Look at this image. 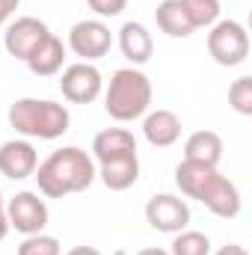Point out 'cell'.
<instances>
[{
	"label": "cell",
	"instance_id": "cell-28",
	"mask_svg": "<svg viewBox=\"0 0 252 255\" xmlns=\"http://www.w3.org/2000/svg\"><path fill=\"white\" fill-rule=\"evenodd\" d=\"M136 255H169L166 250H157V247H148V250H139Z\"/></svg>",
	"mask_w": 252,
	"mask_h": 255
},
{
	"label": "cell",
	"instance_id": "cell-27",
	"mask_svg": "<svg viewBox=\"0 0 252 255\" xmlns=\"http://www.w3.org/2000/svg\"><path fill=\"white\" fill-rule=\"evenodd\" d=\"M9 235V220H6V211H0V241Z\"/></svg>",
	"mask_w": 252,
	"mask_h": 255
},
{
	"label": "cell",
	"instance_id": "cell-5",
	"mask_svg": "<svg viewBox=\"0 0 252 255\" xmlns=\"http://www.w3.org/2000/svg\"><path fill=\"white\" fill-rule=\"evenodd\" d=\"M208 54L214 57L217 65H226V68H235L250 57V33L244 24L226 18V21H217L208 33Z\"/></svg>",
	"mask_w": 252,
	"mask_h": 255
},
{
	"label": "cell",
	"instance_id": "cell-7",
	"mask_svg": "<svg viewBox=\"0 0 252 255\" xmlns=\"http://www.w3.org/2000/svg\"><path fill=\"white\" fill-rule=\"evenodd\" d=\"M48 217H51V211H48L45 199H42L39 193H33V190L15 193V196L9 199V205H6L9 229L21 232L24 238H27V235H39V232H45Z\"/></svg>",
	"mask_w": 252,
	"mask_h": 255
},
{
	"label": "cell",
	"instance_id": "cell-4",
	"mask_svg": "<svg viewBox=\"0 0 252 255\" xmlns=\"http://www.w3.org/2000/svg\"><path fill=\"white\" fill-rule=\"evenodd\" d=\"M151 80L139 68H119L110 77V86L104 92V110L116 122H133L148 113L151 107Z\"/></svg>",
	"mask_w": 252,
	"mask_h": 255
},
{
	"label": "cell",
	"instance_id": "cell-17",
	"mask_svg": "<svg viewBox=\"0 0 252 255\" xmlns=\"http://www.w3.org/2000/svg\"><path fill=\"white\" fill-rule=\"evenodd\" d=\"M27 63V68L36 74V77H51V74H57L60 68H63L65 63V45H63V39H57L54 33L24 60Z\"/></svg>",
	"mask_w": 252,
	"mask_h": 255
},
{
	"label": "cell",
	"instance_id": "cell-26",
	"mask_svg": "<svg viewBox=\"0 0 252 255\" xmlns=\"http://www.w3.org/2000/svg\"><path fill=\"white\" fill-rule=\"evenodd\" d=\"M65 255H101V250H95V247H74Z\"/></svg>",
	"mask_w": 252,
	"mask_h": 255
},
{
	"label": "cell",
	"instance_id": "cell-9",
	"mask_svg": "<svg viewBox=\"0 0 252 255\" xmlns=\"http://www.w3.org/2000/svg\"><path fill=\"white\" fill-rule=\"evenodd\" d=\"M104 89V77L92 63H74L68 65L60 77V92L71 104H92Z\"/></svg>",
	"mask_w": 252,
	"mask_h": 255
},
{
	"label": "cell",
	"instance_id": "cell-18",
	"mask_svg": "<svg viewBox=\"0 0 252 255\" xmlns=\"http://www.w3.org/2000/svg\"><path fill=\"white\" fill-rule=\"evenodd\" d=\"M154 21H157L160 33H166L169 39H187L193 33L187 15L181 9V0H160L154 9Z\"/></svg>",
	"mask_w": 252,
	"mask_h": 255
},
{
	"label": "cell",
	"instance_id": "cell-14",
	"mask_svg": "<svg viewBox=\"0 0 252 255\" xmlns=\"http://www.w3.org/2000/svg\"><path fill=\"white\" fill-rule=\"evenodd\" d=\"M95 175L101 178V184H104L107 190L122 193V190H127V187H133L136 178H139V157H136V154H125V157L98 163V172H95Z\"/></svg>",
	"mask_w": 252,
	"mask_h": 255
},
{
	"label": "cell",
	"instance_id": "cell-24",
	"mask_svg": "<svg viewBox=\"0 0 252 255\" xmlns=\"http://www.w3.org/2000/svg\"><path fill=\"white\" fill-rule=\"evenodd\" d=\"M18 3H21V0H0V27H3V24H6V21L15 15Z\"/></svg>",
	"mask_w": 252,
	"mask_h": 255
},
{
	"label": "cell",
	"instance_id": "cell-22",
	"mask_svg": "<svg viewBox=\"0 0 252 255\" xmlns=\"http://www.w3.org/2000/svg\"><path fill=\"white\" fill-rule=\"evenodd\" d=\"M60 241L57 238H51V235H45V232H39V235H27L24 241H21V247H18V255H60Z\"/></svg>",
	"mask_w": 252,
	"mask_h": 255
},
{
	"label": "cell",
	"instance_id": "cell-6",
	"mask_svg": "<svg viewBox=\"0 0 252 255\" xmlns=\"http://www.w3.org/2000/svg\"><path fill=\"white\" fill-rule=\"evenodd\" d=\"M68 48L74 57H80V63H95L110 54L113 33L101 18H86L68 30Z\"/></svg>",
	"mask_w": 252,
	"mask_h": 255
},
{
	"label": "cell",
	"instance_id": "cell-15",
	"mask_svg": "<svg viewBox=\"0 0 252 255\" xmlns=\"http://www.w3.org/2000/svg\"><path fill=\"white\" fill-rule=\"evenodd\" d=\"M142 133H145V139H148L154 148H169V145H175L178 136H181V119H178L172 110H154V113L145 116Z\"/></svg>",
	"mask_w": 252,
	"mask_h": 255
},
{
	"label": "cell",
	"instance_id": "cell-23",
	"mask_svg": "<svg viewBox=\"0 0 252 255\" xmlns=\"http://www.w3.org/2000/svg\"><path fill=\"white\" fill-rule=\"evenodd\" d=\"M89 3V9L98 15V18H116V15H122L127 6V0H86Z\"/></svg>",
	"mask_w": 252,
	"mask_h": 255
},
{
	"label": "cell",
	"instance_id": "cell-16",
	"mask_svg": "<svg viewBox=\"0 0 252 255\" xmlns=\"http://www.w3.org/2000/svg\"><path fill=\"white\" fill-rule=\"evenodd\" d=\"M184 160L202 166H220L223 160V136L217 130H196L184 142Z\"/></svg>",
	"mask_w": 252,
	"mask_h": 255
},
{
	"label": "cell",
	"instance_id": "cell-1",
	"mask_svg": "<svg viewBox=\"0 0 252 255\" xmlns=\"http://www.w3.org/2000/svg\"><path fill=\"white\" fill-rule=\"evenodd\" d=\"M95 160L92 154H86L83 148L77 145H65L57 148L48 160H42L33 172L39 193L45 199H65L71 193H83L92 187V181L98 178L95 175Z\"/></svg>",
	"mask_w": 252,
	"mask_h": 255
},
{
	"label": "cell",
	"instance_id": "cell-19",
	"mask_svg": "<svg viewBox=\"0 0 252 255\" xmlns=\"http://www.w3.org/2000/svg\"><path fill=\"white\" fill-rule=\"evenodd\" d=\"M181 9L193 30L214 27L220 21V0H181Z\"/></svg>",
	"mask_w": 252,
	"mask_h": 255
},
{
	"label": "cell",
	"instance_id": "cell-25",
	"mask_svg": "<svg viewBox=\"0 0 252 255\" xmlns=\"http://www.w3.org/2000/svg\"><path fill=\"white\" fill-rule=\"evenodd\" d=\"M214 255H250L244 247H238V244H229V247H223V250H217Z\"/></svg>",
	"mask_w": 252,
	"mask_h": 255
},
{
	"label": "cell",
	"instance_id": "cell-2",
	"mask_svg": "<svg viewBox=\"0 0 252 255\" xmlns=\"http://www.w3.org/2000/svg\"><path fill=\"white\" fill-rule=\"evenodd\" d=\"M175 184L187 199L202 202L214 217L235 220L241 214V190L226 175H220L217 166H202V163L181 160L175 166Z\"/></svg>",
	"mask_w": 252,
	"mask_h": 255
},
{
	"label": "cell",
	"instance_id": "cell-29",
	"mask_svg": "<svg viewBox=\"0 0 252 255\" xmlns=\"http://www.w3.org/2000/svg\"><path fill=\"white\" fill-rule=\"evenodd\" d=\"M0 211H6V208H3V193H0Z\"/></svg>",
	"mask_w": 252,
	"mask_h": 255
},
{
	"label": "cell",
	"instance_id": "cell-13",
	"mask_svg": "<svg viewBox=\"0 0 252 255\" xmlns=\"http://www.w3.org/2000/svg\"><path fill=\"white\" fill-rule=\"evenodd\" d=\"M119 51L130 65H142L151 60L154 54V42H151V33L139 24V21H125L122 30H119Z\"/></svg>",
	"mask_w": 252,
	"mask_h": 255
},
{
	"label": "cell",
	"instance_id": "cell-3",
	"mask_svg": "<svg viewBox=\"0 0 252 255\" xmlns=\"http://www.w3.org/2000/svg\"><path fill=\"white\" fill-rule=\"evenodd\" d=\"M9 125L15 133L30 136V139H60L68 133L71 116L68 107L48 101V98H18L9 107Z\"/></svg>",
	"mask_w": 252,
	"mask_h": 255
},
{
	"label": "cell",
	"instance_id": "cell-20",
	"mask_svg": "<svg viewBox=\"0 0 252 255\" xmlns=\"http://www.w3.org/2000/svg\"><path fill=\"white\" fill-rule=\"evenodd\" d=\"M169 255H211V238L202 235V232H178L175 241H172V250Z\"/></svg>",
	"mask_w": 252,
	"mask_h": 255
},
{
	"label": "cell",
	"instance_id": "cell-21",
	"mask_svg": "<svg viewBox=\"0 0 252 255\" xmlns=\"http://www.w3.org/2000/svg\"><path fill=\"white\" fill-rule=\"evenodd\" d=\"M229 104L235 113L241 116H252V77H238L232 86H229Z\"/></svg>",
	"mask_w": 252,
	"mask_h": 255
},
{
	"label": "cell",
	"instance_id": "cell-12",
	"mask_svg": "<svg viewBox=\"0 0 252 255\" xmlns=\"http://www.w3.org/2000/svg\"><path fill=\"white\" fill-rule=\"evenodd\" d=\"M125 154H136V136L127 128H104L92 139V160L107 163Z\"/></svg>",
	"mask_w": 252,
	"mask_h": 255
},
{
	"label": "cell",
	"instance_id": "cell-10",
	"mask_svg": "<svg viewBox=\"0 0 252 255\" xmlns=\"http://www.w3.org/2000/svg\"><path fill=\"white\" fill-rule=\"evenodd\" d=\"M48 36H51V30H48L45 21L33 18V15H24V18H15V21L6 27V33H3V48H6L9 57H15V60L24 63Z\"/></svg>",
	"mask_w": 252,
	"mask_h": 255
},
{
	"label": "cell",
	"instance_id": "cell-8",
	"mask_svg": "<svg viewBox=\"0 0 252 255\" xmlns=\"http://www.w3.org/2000/svg\"><path fill=\"white\" fill-rule=\"evenodd\" d=\"M145 220H148L151 229H157L163 235H178L190 226V208L181 196L157 193L145 205Z\"/></svg>",
	"mask_w": 252,
	"mask_h": 255
},
{
	"label": "cell",
	"instance_id": "cell-11",
	"mask_svg": "<svg viewBox=\"0 0 252 255\" xmlns=\"http://www.w3.org/2000/svg\"><path fill=\"white\" fill-rule=\"evenodd\" d=\"M36 166H39V154L30 139H9L0 145V175H6L9 181L30 178Z\"/></svg>",
	"mask_w": 252,
	"mask_h": 255
}]
</instances>
